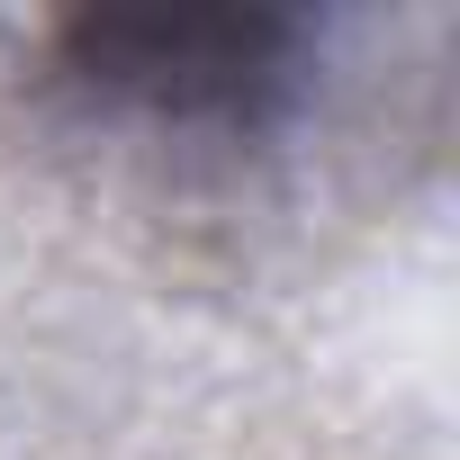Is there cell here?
Instances as JSON below:
<instances>
[{
	"mask_svg": "<svg viewBox=\"0 0 460 460\" xmlns=\"http://www.w3.org/2000/svg\"><path fill=\"white\" fill-rule=\"evenodd\" d=\"M298 28L262 10H127L64 28L73 73L136 91L154 109H253L289 73Z\"/></svg>",
	"mask_w": 460,
	"mask_h": 460,
	"instance_id": "1",
	"label": "cell"
}]
</instances>
